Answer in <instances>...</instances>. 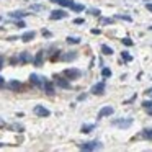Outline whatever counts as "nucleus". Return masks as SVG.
<instances>
[{
    "instance_id": "c756f323",
    "label": "nucleus",
    "mask_w": 152,
    "mask_h": 152,
    "mask_svg": "<svg viewBox=\"0 0 152 152\" xmlns=\"http://www.w3.org/2000/svg\"><path fill=\"white\" fill-rule=\"evenodd\" d=\"M115 18H118V20H124V21H132V18L129 17V15H116Z\"/></svg>"
},
{
    "instance_id": "5701e85b",
    "label": "nucleus",
    "mask_w": 152,
    "mask_h": 152,
    "mask_svg": "<svg viewBox=\"0 0 152 152\" xmlns=\"http://www.w3.org/2000/svg\"><path fill=\"white\" fill-rule=\"evenodd\" d=\"M66 43L67 44H79L80 43V38L79 36H67L66 38Z\"/></svg>"
},
{
    "instance_id": "7ed1b4c3",
    "label": "nucleus",
    "mask_w": 152,
    "mask_h": 152,
    "mask_svg": "<svg viewBox=\"0 0 152 152\" xmlns=\"http://www.w3.org/2000/svg\"><path fill=\"white\" fill-rule=\"evenodd\" d=\"M132 123H134L132 118H118V119H113L111 124L116 126V128H119V129H126V128H129Z\"/></svg>"
},
{
    "instance_id": "ddd939ff",
    "label": "nucleus",
    "mask_w": 152,
    "mask_h": 152,
    "mask_svg": "<svg viewBox=\"0 0 152 152\" xmlns=\"http://www.w3.org/2000/svg\"><path fill=\"white\" fill-rule=\"evenodd\" d=\"M18 61H20V64L21 66H25V64H30V62H33V56H31L28 51H23V53H20L18 54Z\"/></svg>"
},
{
    "instance_id": "473e14b6",
    "label": "nucleus",
    "mask_w": 152,
    "mask_h": 152,
    "mask_svg": "<svg viewBox=\"0 0 152 152\" xmlns=\"http://www.w3.org/2000/svg\"><path fill=\"white\" fill-rule=\"evenodd\" d=\"M15 26H17V28H25V26H26V23H25L23 20H17V21H15Z\"/></svg>"
},
{
    "instance_id": "b1692460",
    "label": "nucleus",
    "mask_w": 152,
    "mask_h": 152,
    "mask_svg": "<svg viewBox=\"0 0 152 152\" xmlns=\"http://www.w3.org/2000/svg\"><path fill=\"white\" fill-rule=\"evenodd\" d=\"M100 49H102V53L105 54V56H111V54H113V49L108 46V44H102V48H100Z\"/></svg>"
},
{
    "instance_id": "f257e3e1",
    "label": "nucleus",
    "mask_w": 152,
    "mask_h": 152,
    "mask_svg": "<svg viewBox=\"0 0 152 152\" xmlns=\"http://www.w3.org/2000/svg\"><path fill=\"white\" fill-rule=\"evenodd\" d=\"M103 147V144H102V141H87V142H80L79 144V149L80 151H87V152H90V151H98V149H102Z\"/></svg>"
},
{
    "instance_id": "2f4dec72",
    "label": "nucleus",
    "mask_w": 152,
    "mask_h": 152,
    "mask_svg": "<svg viewBox=\"0 0 152 152\" xmlns=\"http://www.w3.org/2000/svg\"><path fill=\"white\" fill-rule=\"evenodd\" d=\"M8 62L12 64V66H17V64H20V61H18V56H13V57H10V61Z\"/></svg>"
},
{
    "instance_id": "1a4fd4ad",
    "label": "nucleus",
    "mask_w": 152,
    "mask_h": 152,
    "mask_svg": "<svg viewBox=\"0 0 152 152\" xmlns=\"http://www.w3.org/2000/svg\"><path fill=\"white\" fill-rule=\"evenodd\" d=\"M113 113H115V108H113L111 105H106V106H103V108L98 111L96 118H98V119H102V118H106V116H111Z\"/></svg>"
},
{
    "instance_id": "2eb2a0df",
    "label": "nucleus",
    "mask_w": 152,
    "mask_h": 152,
    "mask_svg": "<svg viewBox=\"0 0 152 152\" xmlns=\"http://www.w3.org/2000/svg\"><path fill=\"white\" fill-rule=\"evenodd\" d=\"M34 38H36V31H25V33L20 36V39L23 41V43H30V41H33Z\"/></svg>"
},
{
    "instance_id": "e433bc0d",
    "label": "nucleus",
    "mask_w": 152,
    "mask_h": 152,
    "mask_svg": "<svg viewBox=\"0 0 152 152\" xmlns=\"http://www.w3.org/2000/svg\"><path fill=\"white\" fill-rule=\"evenodd\" d=\"M74 23H75V25H83V23H85V20H83V18H75Z\"/></svg>"
},
{
    "instance_id": "ea45409f",
    "label": "nucleus",
    "mask_w": 152,
    "mask_h": 152,
    "mask_svg": "<svg viewBox=\"0 0 152 152\" xmlns=\"http://www.w3.org/2000/svg\"><path fill=\"white\" fill-rule=\"evenodd\" d=\"M7 39L8 41H17V39H20V38H18V36H8Z\"/></svg>"
},
{
    "instance_id": "393cba45",
    "label": "nucleus",
    "mask_w": 152,
    "mask_h": 152,
    "mask_svg": "<svg viewBox=\"0 0 152 152\" xmlns=\"http://www.w3.org/2000/svg\"><path fill=\"white\" fill-rule=\"evenodd\" d=\"M30 10L31 12H43L44 10V5H41V4H31L30 5Z\"/></svg>"
},
{
    "instance_id": "a878e982",
    "label": "nucleus",
    "mask_w": 152,
    "mask_h": 152,
    "mask_svg": "<svg viewBox=\"0 0 152 152\" xmlns=\"http://www.w3.org/2000/svg\"><path fill=\"white\" fill-rule=\"evenodd\" d=\"M87 13L93 15V17H102V12H100V8H87Z\"/></svg>"
},
{
    "instance_id": "79ce46f5",
    "label": "nucleus",
    "mask_w": 152,
    "mask_h": 152,
    "mask_svg": "<svg viewBox=\"0 0 152 152\" xmlns=\"http://www.w3.org/2000/svg\"><path fill=\"white\" fill-rule=\"evenodd\" d=\"M145 93H147L149 96H152V87H151V88H149V90H145Z\"/></svg>"
},
{
    "instance_id": "6ab92c4d",
    "label": "nucleus",
    "mask_w": 152,
    "mask_h": 152,
    "mask_svg": "<svg viewBox=\"0 0 152 152\" xmlns=\"http://www.w3.org/2000/svg\"><path fill=\"white\" fill-rule=\"evenodd\" d=\"M49 2L57 4V5H61V7H70V5L74 4V0H49Z\"/></svg>"
},
{
    "instance_id": "0eeeda50",
    "label": "nucleus",
    "mask_w": 152,
    "mask_h": 152,
    "mask_svg": "<svg viewBox=\"0 0 152 152\" xmlns=\"http://www.w3.org/2000/svg\"><path fill=\"white\" fill-rule=\"evenodd\" d=\"M33 113L38 116V118H48V116H51V111L46 108V106H43V105H36L33 108Z\"/></svg>"
},
{
    "instance_id": "39448f33",
    "label": "nucleus",
    "mask_w": 152,
    "mask_h": 152,
    "mask_svg": "<svg viewBox=\"0 0 152 152\" xmlns=\"http://www.w3.org/2000/svg\"><path fill=\"white\" fill-rule=\"evenodd\" d=\"M69 17V13H67L64 8H56V10H53L51 12V15H49V18L53 21H56V20H64V18H67Z\"/></svg>"
},
{
    "instance_id": "bb28decb",
    "label": "nucleus",
    "mask_w": 152,
    "mask_h": 152,
    "mask_svg": "<svg viewBox=\"0 0 152 152\" xmlns=\"http://www.w3.org/2000/svg\"><path fill=\"white\" fill-rule=\"evenodd\" d=\"M121 57H123V61H126V62H131V61H132V56L128 53V51H123V53H121Z\"/></svg>"
},
{
    "instance_id": "9d476101",
    "label": "nucleus",
    "mask_w": 152,
    "mask_h": 152,
    "mask_svg": "<svg viewBox=\"0 0 152 152\" xmlns=\"http://www.w3.org/2000/svg\"><path fill=\"white\" fill-rule=\"evenodd\" d=\"M7 88L10 90V92H21L23 90V83L20 82V80H10V82L7 83Z\"/></svg>"
},
{
    "instance_id": "423d86ee",
    "label": "nucleus",
    "mask_w": 152,
    "mask_h": 152,
    "mask_svg": "<svg viewBox=\"0 0 152 152\" xmlns=\"http://www.w3.org/2000/svg\"><path fill=\"white\" fill-rule=\"evenodd\" d=\"M44 80H46V77H41V75H38V74H31L30 75V83L33 87H36V88H43Z\"/></svg>"
},
{
    "instance_id": "f03ea898",
    "label": "nucleus",
    "mask_w": 152,
    "mask_h": 152,
    "mask_svg": "<svg viewBox=\"0 0 152 152\" xmlns=\"http://www.w3.org/2000/svg\"><path fill=\"white\" fill-rule=\"evenodd\" d=\"M62 75L67 77L69 80H75V79H80V75H82V70L75 69V67H67V69L62 70Z\"/></svg>"
},
{
    "instance_id": "a19ab883",
    "label": "nucleus",
    "mask_w": 152,
    "mask_h": 152,
    "mask_svg": "<svg viewBox=\"0 0 152 152\" xmlns=\"http://www.w3.org/2000/svg\"><path fill=\"white\" fill-rule=\"evenodd\" d=\"M92 33H93V34H100V33H102V31H100L98 28H95V30H92Z\"/></svg>"
},
{
    "instance_id": "f8f14e48",
    "label": "nucleus",
    "mask_w": 152,
    "mask_h": 152,
    "mask_svg": "<svg viewBox=\"0 0 152 152\" xmlns=\"http://www.w3.org/2000/svg\"><path fill=\"white\" fill-rule=\"evenodd\" d=\"M44 59H46V51H38L36 56L33 57V64L36 67H41L44 64Z\"/></svg>"
},
{
    "instance_id": "c03bdc74",
    "label": "nucleus",
    "mask_w": 152,
    "mask_h": 152,
    "mask_svg": "<svg viewBox=\"0 0 152 152\" xmlns=\"http://www.w3.org/2000/svg\"><path fill=\"white\" fill-rule=\"evenodd\" d=\"M0 124H4V119H2V118H0Z\"/></svg>"
},
{
    "instance_id": "f3484780",
    "label": "nucleus",
    "mask_w": 152,
    "mask_h": 152,
    "mask_svg": "<svg viewBox=\"0 0 152 152\" xmlns=\"http://www.w3.org/2000/svg\"><path fill=\"white\" fill-rule=\"evenodd\" d=\"M137 137L139 139H145V141H152V129H149V128L142 129V131L137 134Z\"/></svg>"
},
{
    "instance_id": "aec40b11",
    "label": "nucleus",
    "mask_w": 152,
    "mask_h": 152,
    "mask_svg": "<svg viewBox=\"0 0 152 152\" xmlns=\"http://www.w3.org/2000/svg\"><path fill=\"white\" fill-rule=\"evenodd\" d=\"M7 128L10 129V131H15V132H23V131H25V128H23L21 124H18V123H13V124H8Z\"/></svg>"
},
{
    "instance_id": "dca6fc26",
    "label": "nucleus",
    "mask_w": 152,
    "mask_h": 152,
    "mask_svg": "<svg viewBox=\"0 0 152 152\" xmlns=\"http://www.w3.org/2000/svg\"><path fill=\"white\" fill-rule=\"evenodd\" d=\"M28 12H23V10H17V12H10L8 13V17L10 18H13V20H21V18H25V17H28Z\"/></svg>"
},
{
    "instance_id": "4468645a",
    "label": "nucleus",
    "mask_w": 152,
    "mask_h": 152,
    "mask_svg": "<svg viewBox=\"0 0 152 152\" xmlns=\"http://www.w3.org/2000/svg\"><path fill=\"white\" fill-rule=\"evenodd\" d=\"M54 87H56V83H54V80H53V82H51V80H48V79L44 80L43 90L48 93V95H54V93H56V88H54Z\"/></svg>"
},
{
    "instance_id": "6e6552de",
    "label": "nucleus",
    "mask_w": 152,
    "mask_h": 152,
    "mask_svg": "<svg viewBox=\"0 0 152 152\" xmlns=\"http://www.w3.org/2000/svg\"><path fill=\"white\" fill-rule=\"evenodd\" d=\"M106 90V85H105V80H102V82H96L92 85V88H90V92L93 93V95H103Z\"/></svg>"
},
{
    "instance_id": "72a5a7b5",
    "label": "nucleus",
    "mask_w": 152,
    "mask_h": 152,
    "mask_svg": "<svg viewBox=\"0 0 152 152\" xmlns=\"http://www.w3.org/2000/svg\"><path fill=\"white\" fill-rule=\"evenodd\" d=\"M41 33H43V36H44V38H51V36H53V33H51L49 30H43Z\"/></svg>"
},
{
    "instance_id": "412c9836",
    "label": "nucleus",
    "mask_w": 152,
    "mask_h": 152,
    "mask_svg": "<svg viewBox=\"0 0 152 152\" xmlns=\"http://www.w3.org/2000/svg\"><path fill=\"white\" fill-rule=\"evenodd\" d=\"M70 8H72V12H75V13H80V12L85 10V7H83L82 4H75V2H74V4L70 5Z\"/></svg>"
},
{
    "instance_id": "9b49d317",
    "label": "nucleus",
    "mask_w": 152,
    "mask_h": 152,
    "mask_svg": "<svg viewBox=\"0 0 152 152\" xmlns=\"http://www.w3.org/2000/svg\"><path fill=\"white\" fill-rule=\"evenodd\" d=\"M77 56H79L77 51H67V53L61 54V59L59 61H62V62H70V61H75Z\"/></svg>"
},
{
    "instance_id": "4c0bfd02",
    "label": "nucleus",
    "mask_w": 152,
    "mask_h": 152,
    "mask_svg": "<svg viewBox=\"0 0 152 152\" xmlns=\"http://www.w3.org/2000/svg\"><path fill=\"white\" fill-rule=\"evenodd\" d=\"M87 98V93H80L79 96H77V100H79V102H82V100H85Z\"/></svg>"
},
{
    "instance_id": "4be33fe9",
    "label": "nucleus",
    "mask_w": 152,
    "mask_h": 152,
    "mask_svg": "<svg viewBox=\"0 0 152 152\" xmlns=\"http://www.w3.org/2000/svg\"><path fill=\"white\" fill-rule=\"evenodd\" d=\"M111 69L110 67H102V79H110L111 77Z\"/></svg>"
},
{
    "instance_id": "c9c22d12",
    "label": "nucleus",
    "mask_w": 152,
    "mask_h": 152,
    "mask_svg": "<svg viewBox=\"0 0 152 152\" xmlns=\"http://www.w3.org/2000/svg\"><path fill=\"white\" fill-rule=\"evenodd\" d=\"M5 87H7V83H5V79L0 75V88H5Z\"/></svg>"
},
{
    "instance_id": "cd10ccee",
    "label": "nucleus",
    "mask_w": 152,
    "mask_h": 152,
    "mask_svg": "<svg viewBox=\"0 0 152 152\" xmlns=\"http://www.w3.org/2000/svg\"><path fill=\"white\" fill-rule=\"evenodd\" d=\"M100 25H113V18H105V17H100Z\"/></svg>"
},
{
    "instance_id": "7c9ffc66",
    "label": "nucleus",
    "mask_w": 152,
    "mask_h": 152,
    "mask_svg": "<svg viewBox=\"0 0 152 152\" xmlns=\"http://www.w3.org/2000/svg\"><path fill=\"white\" fill-rule=\"evenodd\" d=\"M142 108L144 110L152 108V100H144V102H142Z\"/></svg>"
},
{
    "instance_id": "20e7f679",
    "label": "nucleus",
    "mask_w": 152,
    "mask_h": 152,
    "mask_svg": "<svg viewBox=\"0 0 152 152\" xmlns=\"http://www.w3.org/2000/svg\"><path fill=\"white\" fill-rule=\"evenodd\" d=\"M54 83H56V87L64 88V90L70 88V80L64 75H54Z\"/></svg>"
},
{
    "instance_id": "49530a36",
    "label": "nucleus",
    "mask_w": 152,
    "mask_h": 152,
    "mask_svg": "<svg viewBox=\"0 0 152 152\" xmlns=\"http://www.w3.org/2000/svg\"><path fill=\"white\" fill-rule=\"evenodd\" d=\"M0 21H2V17H0Z\"/></svg>"
},
{
    "instance_id": "58836bf2",
    "label": "nucleus",
    "mask_w": 152,
    "mask_h": 152,
    "mask_svg": "<svg viewBox=\"0 0 152 152\" xmlns=\"http://www.w3.org/2000/svg\"><path fill=\"white\" fill-rule=\"evenodd\" d=\"M145 8H147V10L152 13V4H151V2H145Z\"/></svg>"
},
{
    "instance_id": "a211bd4d",
    "label": "nucleus",
    "mask_w": 152,
    "mask_h": 152,
    "mask_svg": "<svg viewBox=\"0 0 152 152\" xmlns=\"http://www.w3.org/2000/svg\"><path fill=\"white\" fill-rule=\"evenodd\" d=\"M95 128H96L95 123H87V124H83L82 128H80V132H82V134H88V132H92Z\"/></svg>"
},
{
    "instance_id": "f704fd0d",
    "label": "nucleus",
    "mask_w": 152,
    "mask_h": 152,
    "mask_svg": "<svg viewBox=\"0 0 152 152\" xmlns=\"http://www.w3.org/2000/svg\"><path fill=\"white\" fill-rule=\"evenodd\" d=\"M4 66H5V56H2V54H0V70L4 69Z\"/></svg>"
},
{
    "instance_id": "c85d7f7f",
    "label": "nucleus",
    "mask_w": 152,
    "mask_h": 152,
    "mask_svg": "<svg viewBox=\"0 0 152 152\" xmlns=\"http://www.w3.org/2000/svg\"><path fill=\"white\" fill-rule=\"evenodd\" d=\"M121 43H123V44H124V46H128V48H131V46H132V44H134V41H132V39H131V38H123V39H121Z\"/></svg>"
},
{
    "instance_id": "37998d69",
    "label": "nucleus",
    "mask_w": 152,
    "mask_h": 152,
    "mask_svg": "<svg viewBox=\"0 0 152 152\" xmlns=\"http://www.w3.org/2000/svg\"><path fill=\"white\" fill-rule=\"evenodd\" d=\"M5 145H7L5 142H0V147H5Z\"/></svg>"
},
{
    "instance_id": "a18cd8bd",
    "label": "nucleus",
    "mask_w": 152,
    "mask_h": 152,
    "mask_svg": "<svg viewBox=\"0 0 152 152\" xmlns=\"http://www.w3.org/2000/svg\"><path fill=\"white\" fill-rule=\"evenodd\" d=\"M149 30H151V31H152V26H149Z\"/></svg>"
}]
</instances>
